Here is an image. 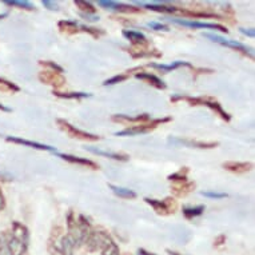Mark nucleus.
Returning a JSON list of instances; mask_svg holds the SVG:
<instances>
[{"mask_svg": "<svg viewBox=\"0 0 255 255\" xmlns=\"http://www.w3.org/2000/svg\"><path fill=\"white\" fill-rule=\"evenodd\" d=\"M0 92L16 94V92H20V87L16 83H12V82L4 79V78H0Z\"/></svg>", "mask_w": 255, "mask_h": 255, "instance_id": "29", "label": "nucleus"}, {"mask_svg": "<svg viewBox=\"0 0 255 255\" xmlns=\"http://www.w3.org/2000/svg\"><path fill=\"white\" fill-rule=\"evenodd\" d=\"M39 64L43 66V67L48 68V71L58 72V74H63V72H64L63 67H60V66L56 64L55 62H51V60H39Z\"/></svg>", "mask_w": 255, "mask_h": 255, "instance_id": "34", "label": "nucleus"}, {"mask_svg": "<svg viewBox=\"0 0 255 255\" xmlns=\"http://www.w3.org/2000/svg\"><path fill=\"white\" fill-rule=\"evenodd\" d=\"M7 239H8V233L3 231L0 234V255H4L7 251Z\"/></svg>", "mask_w": 255, "mask_h": 255, "instance_id": "36", "label": "nucleus"}, {"mask_svg": "<svg viewBox=\"0 0 255 255\" xmlns=\"http://www.w3.org/2000/svg\"><path fill=\"white\" fill-rule=\"evenodd\" d=\"M109 188L113 191L117 197L122 198V199H135L138 197V194L135 193L134 190H130V188L121 187V186H115V184H109Z\"/></svg>", "mask_w": 255, "mask_h": 255, "instance_id": "26", "label": "nucleus"}, {"mask_svg": "<svg viewBox=\"0 0 255 255\" xmlns=\"http://www.w3.org/2000/svg\"><path fill=\"white\" fill-rule=\"evenodd\" d=\"M222 167L225 168L226 171H230L233 174H246V172L251 171L254 164L250 162H235V160H229L222 164Z\"/></svg>", "mask_w": 255, "mask_h": 255, "instance_id": "19", "label": "nucleus"}, {"mask_svg": "<svg viewBox=\"0 0 255 255\" xmlns=\"http://www.w3.org/2000/svg\"><path fill=\"white\" fill-rule=\"evenodd\" d=\"M197 187L195 182H190V180H186V182H180V183H174L171 187L172 194L178 198H184L187 197L188 194H191Z\"/></svg>", "mask_w": 255, "mask_h": 255, "instance_id": "21", "label": "nucleus"}, {"mask_svg": "<svg viewBox=\"0 0 255 255\" xmlns=\"http://www.w3.org/2000/svg\"><path fill=\"white\" fill-rule=\"evenodd\" d=\"M128 54L131 58L134 59H142V58H162V52L158 50H151V48H135L131 47L128 48Z\"/></svg>", "mask_w": 255, "mask_h": 255, "instance_id": "23", "label": "nucleus"}, {"mask_svg": "<svg viewBox=\"0 0 255 255\" xmlns=\"http://www.w3.org/2000/svg\"><path fill=\"white\" fill-rule=\"evenodd\" d=\"M29 245V231L21 222L13 221L11 226V234L7 239V253L8 255H25Z\"/></svg>", "mask_w": 255, "mask_h": 255, "instance_id": "1", "label": "nucleus"}, {"mask_svg": "<svg viewBox=\"0 0 255 255\" xmlns=\"http://www.w3.org/2000/svg\"><path fill=\"white\" fill-rule=\"evenodd\" d=\"M5 140L8 143H15V144H20V146L29 147V148H34V150H40V151H50V152H56V148L48 144H43L39 142H32V140H27V139L19 138V136H5Z\"/></svg>", "mask_w": 255, "mask_h": 255, "instance_id": "13", "label": "nucleus"}, {"mask_svg": "<svg viewBox=\"0 0 255 255\" xmlns=\"http://www.w3.org/2000/svg\"><path fill=\"white\" fill-rule=\"evenodd\" d=\"M98 4L101 5L102 8L110 9L114 12H123V13H139L142 12V8H138L135 5L131 4H123V3H118V1H111V0H99Z\"/></svg>", "mask_w": 255, "mask_h": 255, "instance_id": "12", "label": "nucleus"}, {"mask_svg": "<svg viewBox=\"0 0 255 255\" xmlns=\"http://www.w3.org/2000/svg\"><path fill=\"white\" fill-rule=\"evenodd\" d=\"M144 202L152 207L155 213L158 214V215H162V217L172 215V214H175L176 209H178V203H176V201L172 197H167L163 201L152 199V198H144Z\"/></svg>", "mask_w": 255, "mask_h": 255, "instance_id": "6", "label": "nucleus"}, {"mask_svg": "<svg viewBox=\"0 0 255 255\" xmlns=\"http://www.w3.org/2000/svg\"><path fill=\"white\" fill-rule=\"evenodd\" d=\"M206 206L199 205V206H184L182 209V213H183V217L188 221H191L194 218L201 217L202 214L205 213Z\"/></svg>", "mask_w": 255, "mask_h": 255, "instance_id": "27", "label": "nucleus"}, {"mask_svg": "<svg viewBox=\"0 0 255 255\" xmlns=\"http://www.w3.org/2000/svg\"><path fill=\"white\" fill-rule=\"evenodd\" d=\"M243 35H246L249 38H254L255 36V31L253 28H241L239 29Z\"/></svg>", "mask_w": 255, "mask_h": 255, "instance_id": "41", "label": "nucleus"}, {"mask_svg": "<svg viewBox=\"0 0 255 255\" xmlns=\"http://www.w3.org/2000/svg\"><path fill=\"white\" fill-rule=\"evenodd\" d=\"M201 195L210 199H223L229 197L226 193H218V191H201Z\"/></svg>", "mask_w": 255, "mask_h": 255, "instance_id": "35", "label": "nucleus"}, {"mask_svg": "<svg viewBox=\"0 0 255 255\" xmlns=\"http://www.w3.org/2000/svg\"><path fill=\"white\" fill-rule=\"evenodd\" d=\"M80 27H82V24L75 20H60L58 23L59 31L66 35L79 34V32H82Z\"/></svg>", "mask_w": 255, "mask_h": 255, "instance_id": "25", "label": "nucleus"}, {"mask_svg": "<svg viewBox=\"0 0 255 255\" xmlns=\"http://www.w3.org/2000/svg\"><path fill=\"white\" fill-rule=\"evenodd\" d=\"M225 243H226V235L225 234L218 235L217 238L214 239V247H221L223 246Z\"/></svg>", "mask_w": 255, "mask_h": 255, "instance_id": "39", "label": "nucleus"}, {"mask_svg": "<svg viewBox=\"0 0 255 255\" xmlns=\"http://www.w3.org/2000/svg\"><path fill=\"white\" fill-rule=\"evenodd\" d=\"M5 205H7V202H5L4 193H3V190L0 187V213L5 209Z\"/></svg>", "mask_w": 255, "mask_h": 255, "instance_id": "40", "label": "nucleus"}, {"mask_svg": "<svg viewBox=\"0 0 255 255\" xmlns=\"http://www.w3.org/2000/svg\"><path fill=\"white\" fill-rule=\"evenodd\" d=\"M123 255H132V254H130V253H126V254H123Z\"/></svg>", "mask_w": 255, "mask_h": 255, "instance_id": "47", "label": "nucleus"}, {"mask_svg": "<svg viewBox=\"0 0 255 255\" xmlns=\"http://www.w3.org/2000/svg\"><path fill=\"white\" fill-rule=\"evenodd\" d=\"M136 4L139 7H142L144 9H150L154 12H160V13H176L178 7L174 5H166V4H156V3H144V1H138Z\"/></svg>", "mask_w": 255, "mask_h": 255, "instance_id": "24", "label": "nucleus"}, {"mask_svg": "<svg viewBox=\"0 0 255 255\" xmlns=\"http://www.w3.org/2000/svg\"><path fill=\"white\" fill-rule=\"evenodd\" d=\"M167 253H168V255H182V254H179V253H176V251H171V250H167Z\"/></svg>", "mask_w": 255, "mask_h": 255, "instance_id": "45", "label": "nucleus"}, {"mask_svg": "<svg viewBox=\"0 0 255 255\" xmlns=\"http://www.w3.org/2000/svg\"><path fill=\"white\" fill-rule=\"evenodd\" d=\"M187 102L190 106H203V107H207L211 111L217 114L218 117L221 118L222 121L225 122H230L231 121V115L227 111L223 110L222 105L217 99L210 97H183V95H174L171 97L172 103H176V102Z\"/></svg>", "mask_w": 255, "mask_h": 255, "instance_id": "2", "label": "nucleus"}, {"mask_svg": "<svg viewBox=\"0 0 255 255\" xmlns=\"http://www.w3.org/2000/svg\"><path fill=\"white\" fill-rule=\"evenodd\" d=\"M111 121L115 123H130V125H140V123H147L151 121V115L148 114H139L135 117H130V115H125V114H115L111 117Z\"/></svg>", "mask_w": 255, "mask_h": 255, "instance_id": "15", "label": "nucleus"}, {"mask_svg": "<svg viewBox=\"0 0 255 255\" xmlns=\"http://www.w3.org/2000/svg\"><path fill=\"white\" fill-rule=\"evenodd\" d=\"M42 4L44 8L50 9V11H59V4L58 3H55V1H51V0H43Z\"/></svg>", "mask_w": 255, "mask_h": 255, "instance_id": "38", "label": "nucleus"}, {"mask_svg": "<svg viewBox=\"0 0 255 255\" xmlns=\"http://www.w3.org/2000/svg\"><path fill=\"white\" fill-rule=\"evenodd\" d=\"M98 230V250L101 251L102 255H121V250L113 237L105 230Z\"/></svg>", "mask_w": 255, "mask_h": 255, "instance_id": "7", "label": "nucleus"}, {"mask_svg": "<svg viewBox=\"0 0 255 255\" xmlns=\"http://www.w3.org/2000/svg\"><path fill=\"white\" fill-rule=\"evenodd\" d=\"M67 235L74 241L76 249L80 246H83L79 222H78V218H76L75 213H74L72 210H70L67 214Z\"/></svg>", "mask_w": 255, "mask_h": 255, "instance_id": "10", "label": "nucleus"}, {"mask_svg": "<svg viewBox=\"0 0 255 255\" xmlns=\"http://www.w3.org/2000/svg\"><path fill=\"white\" fill-rule=\"evenodd\" d=\"M175 24L183 25L187 28L194 29H211V31H221L223 34H229V29L221 24H215V23H203V21H194V20H186V19H171Z\"/></svg>", "mask_w": 255, "mask_h": 255, "instance_id": "9", "label": "nucleus"}, {"mask_svg": "<svg viewBox=\"0 0 255 255\" xmlns=\"http://www.w3.org/2000/svg\"><path fill=\"white\" fill-rule=\"evenodd\" d=\"M63 227L62 226H55L51 230L50 238L47 242V250L50 255H60V250H59V243L63 237Z\"/></svg>", "mask_w": 255, "mask_h": 255, "instance_id": "16", "label": "nucleus"}, {"mask_svg": "<svg viewBox=\"0 0 255 255\" xmlns=\"http://www.w3.org/2000/svg\"><path fill=\"white\" fill-rule=\"evenodd\" d=\"M168 142L172 143V144H179V146L190 147V148H201V150H211V148H217L219 146V142H202V140L175 138V136H170Z\"/></svg>", "mask_w": 255, "mask_h": 255, "instance_id": "11", "label": "nucleus"}, {"mask_svg": "<svg viewBox=\"0 0 255 255\" xmlns=\"http://www.w3.org/2000/svg\"><path fill=\"white\" fill-rule=\"evenodd\" d=\"M4 4H7L8 7H15V8L19 9H24V11H35L36 7H35L32 3H29V1H21V0H5Z\"/></svg>", "mask_w": 255, "mask_h": 255, "instance_id": "30", "label": "nucleus"}, {"mask_svg": "<svg viewBox=\"0 0 255 255\" xmlns=\"http://www.w3.org/2000/svg\"><path fill=\"white\" fill-rule=\"evenodd\" d=\"M55 155H56L58 158L68 162V163L79 164V166L91 168V170H99V166H98L94 160H90V159L87 158H80V156H75V155H70V154H60V152H55Z\"/></svg>", "mask_w": 255, "mask_h": 255, "instance_id": "17", "label": "nucleus"}, {"mask_svg": "<svg viewBox=\"0 0 255 255\" xmlns=\"http://www.w3.org/2000/svg\"><path fill=\"white\" fill-rule=\"evenodd\" d=\"M123 36H125L127 40H130L131 44L135 47V48H150V42L148 39L139 31H134V29H123Z\"/></svg>", "mask_w": 255, "mask_h": 255, "instance_id": "14", "label": "nucleus"}, {"mask_svg": "<svg viewBox=\"0 0 255 255\" xmlns=\"http://www.w3.org/2000/svg\"><path fill=\"white\" fill-rule=\"evenodd\" d=\"M56 125L59 126V128L63 130L66 134L70 136V138L79 139V140H84V142H98L101 140L102 136L95 134H90V132H86L83 130H79L76 128L75 126H72L70 122H67L66 119H56Z\"/></svg>", "mask_w": 255, "mask_h": 255, "instance_id": "4", "label": "nucleus"}, {"mask_svg": "<svg viewBox=\"0 0 255 255\" xmlns=\"http://www.w3.org/2000/svg\"><path fill=\"white\" fill-rule=\"evenodd\" d=\"M147 27H150L154 31H170L168 25L163 24V23H158V21H150V23H147Z\"/></svg>", "mask_w": 255, "mask_h": 255, "instance_id": "37", "label": "nucleus"}, {"mask_svg": "<svg viewBox=\"0 0 255 255\" xmlns=\"http://www.w3.org/2000/svg\"><path fill=\"white\" fill-rule=\"evenodd\" d=\"M0 111H1V113H12V110L9 109V107H7V106L1 105V103H0Z\"/></svg>", "mask_w": 255, "mask_h": 255, "instance_id": "44", "label": "nucleus"}, {"mask_svg": "<svg viewBox=\"0 0 255 255\" xmlns=\"http://www.w3.org/2000/svg\"><path fill=\"white\" fill-rule=\"evenodd\" d=\"M0 180L1 182H12L13 176L7 174V172H0Z\"/></svg>", "mask_w": 255, "mask_h": 255, "instance_id": "42", "label": "nucleus"}, {"mask_svg": "<svg viewBox=\"0 0 255 255\" xmlns=\"http://www.w3.org/2000/svg\"><path fill=\"white\" fill-rule=\"evenodd\" d=\"M130 78V74L126 71L123 74H118V75L113 76V78H110V79L105 80L103 82V86H114V84H119V83H123L126 80Z\"/></svg>", "mask_w": 255, "mask_h": 255, "instance_id": "33", "label": "nucleus"}, {"mask_svg": "<svg viewBox=\"0 0 255 255\" xmlns=\"http://www.w3.org/2000/svg\"><path fill=\"white\" fill-rule=\"evenodd\" d=\"M74 4L80 9L83 11L84 15H90V13H95L97 12V7L90 3V1H84V0H75Z\"/></svg>", "mask_w": 255, "mask_h": 255, "instance_id": "32", "label": "nucleus"}, {"mask_svg": "<svg viewBox=\"0 0 255 255\" xmlns=\"http://www.w3.org/2000/svg\"><path fill=\"white\" fill-rule=\"evenodd\" d=\"M135 78L139 80H143V82H146L147 84H150L156 90H166L167 88V84L164 83L163 80L158 78V76L152 75L150 72H136L135 74Z\"/></svg>", "mask_w": 255, "mask_h": 255, "instance_id": "20", "label": "nucleus"}, {"mask_svg": "<svg viewBox=\"0 0 255 255\" xmlns=\"http://www.w3.org/2000/svg\"><path fill=\"white\" fill-rule=\"evenodd\" d=\"M38 79L40 83L54 87V91H58V90H60L62 87H64V84L67 83V80H66V78H64L63 74L48 71V70H44V71L39 72Z\"/></svg>", "mask_w": 255, "mask_h": 255, "instance_id": "8", "label": "nucleus"}, {"mask_svg": "<svg viewBox=\"0 0 255 255\" xmlns=\"http://www.w3.org/2000/svg\"><path fill=\"white\" fill-rule=\"evenodd\" d=\"M188 167H182L179 171L174 172V174H170L167 176V179L170 182H174V183H180V182H186L187 179V175H188Z\"/></svg>", "mask_w": 255, "mask_h": 255, "instance_id": "31", "label": "nucleus"}, {"mask_svg": "<svg viewBox=\"0 0 255 255\" xmlns=\"http://www.w3.org/2000/svg\"><path fill=\"white\" fill-rule=\"evenodd\" d=\"M138 255H156V254H155V253H150V251H147L146 249H139Z\"/></svg>", "mask_w": 255, "mask_h": 255, "instance_id": "43", "label": "nucleus"}, {"mask_svg": "<svg viewBox=\"0 0 255 255\" xmlns=\"http://www.w3.org/2000/svg\"><path fill=\"white\" fill-rule=\"evenodd\" d=\"M87 150L91 154H95L98 156H103V158L113 159V160H118V162H128L130 156L127 154H121V152H111V151H105L101 148H95V147H87Z\"/></svg>", "mask_w": 255, "mask_h": 255, "instance_id": "22", "label": "nucleus"}, {"mask_svg": "<svg viewBox=\"0 0 255 255\" xmlns=\"http://www.w3.org/2000/svg\"><path fill=\"white\" fill-rule=\"evenodd\" d=\"M147 67H152L155 70H158V71L163 72V74H167V72H172L178 70V68L182 67H187L194 70V66L191 63L188 62H182V60H176V62H172L170 64H159V63H150V64H147Z\"/></svg>", "mask_w": 255, "mask_h": 255, "instance_id": "18", "label": "nucleus"}, {"mask_svg": "<svg viewBox=\"0 0 255 255\" xmlns=\"http://www.w3.org/2000/svg\"><path fill=\"white\" fill-rule=\"evenodd\" d=\"M171 121H172L171 117L155 118V119H151V121L147 122V123H140V125L126 127L125 130L117 131L115 135H117V136H135V135L148 134V132H151V131H154L155 128H158L159 126L164 125V123H168V122H171Z\"/></svg>", "mask_w": 255, "mask_h": 255, "instance_id": "3", "label": "nucleus"}, {"mask_svg": "<svg viewBox=\"0 0 255 255\" xmlns=\"http://www.w3.org/2000/svg\"><path fill=\"white\" fill-rule=\"evenodd\" d=\"M203 36L207 39H210L211 42L214 43H218V44H221V46H225V47H229L231 50L237 51L239 54H242L243 56H246V58L251 59V60H254V52L251 48H249L247 46H245L243 43H239L237 40H230V39H226V38H222L219 35H215V34H203Z\"/></svg>", "mask_w": 255, "mask_h": 255, "instance_id": "5", "label": "nucleus"}, {"mask_svg": "<svg viewBox=\"0 0 255 255\" xmlns=\"http://www.w3.org/2000/svg\"><path fill=\"white\" fill-rule=\"evenodd\" d=\"M55 97L60 98V99H86V98H91L92 94L88 92H60V91H52Z\"/></svg>", "mask_w": 255, "mask_h": 255, "instance_id": "28", "label": "nucleus"}, {"mask_svg": "<svg viewBox=\"0 0 255 255\" xmlns=\"http://www.w3.org/2000/svg\"><path fill=\"white\" fill-rule=\"evenodd\" d=\"M8 16V13H0V20H1V19H4V17H7Z\"/></svg>", "mask_w": 255, "mask_h": 255, "instance_id": "46", "label": "nucleus"}]
</instances>
